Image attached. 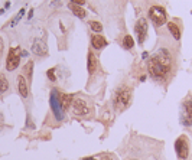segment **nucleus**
<instances>
[{
    "instance_id": "1",
    "label": "nucleus",
    "mask_w": 192,
    "mask_h": 160,
    "mask_svg": "<svg viewBox=\"0 0 192 160\" xmlns=\"http://www.w3.org/2000/svg\"><path fill=\"white\" fill-rule=\"evenodd\" d=\"M132 89L129 87H121L116 91L114 94V98H113V105H114V110L116 111H123L129 105L132 104Z\"/></svg>"
},
{
    "instance_id": "2",
    "label": "nucleus",
    "mask_w": 192,
    "mask_h": 160,
    "mask_svg": "<svg viewBox=\"0 0 192 160\" xmlns=\"http://www.w3.org/2000/svg\"><path fill=\"white\" fill-rule=\"evenodd\" d=\"M146 67H147L149 75H150L153 79H165L166 77H168V74H169V69H168L154 55L147 59Z\"/></svg>"
},
{
    "instance_id": "3",
    "label": "nucleus",
    "mask_w": 192,
    "mask_h": 160,
    "mask_svg": "<svg viewBox=\"0 0 192 160\" xmlns=\"http://www.w3.org/2000/svg\"><path fill=\"white\" fill-rule=\"evenodd\" d=\"M49 105H51V111L57 121H64L65 120V110L61 105V94L57 88H53L49 95Z\"/></svg>"
},
{
    "instance_id": "4",
    "label": "nucleus",
    "mask_w": 192,
    "mask_h": 160,
    "mask_svg": "<svg viewBox=\"0 0 192 160\" xmlns=\"http://www.w3.org/2000/svg\"><path fill=\"white\" fill-rule=\"evenodd\" d=\"M149 19L152 20L154 28H159L165 25L168 22V12L163 6H158V4H154L149 9Z\"/></svg>"
},
{
    "instance_id": "5",
    "label": "nucleus",
    "mask_w": 192,
    "mask_h": 160,
    "mask_svg": "<svg viewBox=\"0 0 192 160\" xmlns=\"http://www.w3.org/2000/svg\"><path fill=\"white\" fill-rule=\"evenodd\" d=\"M71 107H72V114L77 117H87L93 111V108L88 104V101L83 100V98H74Z\"/></svg>"
},
{
    "instance_id": "6",
    "label": "nucleus",
    "mask_w": 192,
    "mask_h": 160,
    "mask_svg": "<svg viewBox=\"0 0 192 160\" xmlns=\"http://www.w3.org/2000/svg\"><path fill=\"white\" fill-rule=\"evenodd\" d=\"M20 63V49L19 48H10L6 58V69L8 71H15Z\"/></svg>"
},
{
    "instance_id": "7",
    "label": "nucleus",
    "mask_w": 192,
    "mask_h": 160,
    "mask_svg": "<svg viewBox=\"0 0 192 160\" xmlns=\"http://www.w3.org/2000/svg\"><path fill=\"white\" fill-rule=\"evenodd\" d=\"M147 29H149V25H147V20L144 18H140L134 25V32L137 35V41H139V45L143 46L144 41L147 38Z\"/></svg>"
},
{
    "instance_id": "8",
    "label": "nucleus",
    "mask_w": 192,
    "mask_h": 160,
    "mask_svg": "<svg viewBox=\"0 0 192 160\" xmlns=\"http://www.w3.org/2000/svg\"><path fill=\"white\" fill-rule=\"evenodd\" d=\"M175 152H176L178 157L181 160H186L188 159V154H189V143L186 140L185 136H181L175 142Z\"/></svg>"
},
{
    "instance_id": "9",
    "label": "nucleus",
    "mask_w": 192,
    "mask_h": 160,
    "mask_svg": "<svg viewBox=\"0 0 192 160\" xmlns=\"http://www.w3.org/2000/svg\"><path fill=\"white\" fill-rule=\"evenodd\" d=\"M181 121L184 126H192V97L184 101V111L181 114Z\"/></svg>"
},
{
    "instance_id": "10",
    "label": "nucleus",
    "mask_w": 192,
    "mask_h": 160,
    "mask_svg": "<svg viewBox=\"0 0 192 160\" xmlns=\"http://www.w3.org/2000/svg\"><path fill=\"white\" fill-rule=\"evenodd\" d=\"M32 52L38 56H45L48 55V46L42 39H36L32 45Z\"/></svg>"
},
{
    "instance_id": "11",
    "label": "nucleus",
    "mask_w": 192,
    "mask_h": 160,
    "mask_svg": "<svg viewBox=\"0 0 192 160\" xmlns=\"http://www.w3.org/2000/svg\"><path fill=\"white\" fill-rule=\"evenodd\" d=\"M29 82L26 81V78L23 75H19L18 77V91H19L20 97L22 98H28L29 97Z\"/></svg>"
},
{
    "instance_id": "12",
    "label": "nucleus",
    "mask_w": 192,
    "mask_h": 160,
    "mask_svg": "<svg viewBox=\"0 0 192 160\" xmlns=\"http://www.w3.org/2000/svg\"><path fill=\"white\" fill-rule=\"evenodd\" d=\"M87 69H88V74H90V75L95 74V72H97V69H98V59H97V56L93 53V51H88Z\"/></svg>"
},
{
    "instance_id": "13",
    "label": "nucleus",
    "mask_w": 192,
    "mask_h": 160,
    "mask_svg": "<svg viewBox=\"0 0 192 160\" xmlns=\"http://www.w3.org/2000/svg\"><path fill=\"white\" fill-rule=\"evenodd\" d=\"M107 45H109L107 39L104 36H101V35H93V36H91V46L94 49H97V51L106 48Z\"/></svg>"
},
{
    "instance_id": "14",
    "label": "nucleus",
    "mask_w": 192,
    "mask_h": 160,
    "mask_svg": "<svg viewBox=\"0 0 192 160\" xmlns=\"http://www.w3.org/2000/svg\"><path fill=\"white\" fill-rule=\"evenodd\" d=\"M68 8L71 9V12L77 16V18H79V19H85L87 18V10L85 9L81 8V6H78V4H75L74 2H68Z\"/></svg>"
},
{
    "instance_id": "15",
    "label": "nucleus",
    "mask_w": 192,
    "mask_h": 160,
    "mask_svg": "<svg viewBox=\"0 0 192 160\" xmlns=\"http://www.w3.org/2000/svg\"><path fill=\"white\" fill-rule=\"evenodd\" d=\"M72 101H74V95L72 94H61V105H62L64 110L71 107Z\"/></svg>"
},
{
    "instance_id": "16",
    "label": "nucleus",
    "mask_w": 192,
    "mask_h": 160,
    "mask_svg": "<svg viewBox=\"0 0 192 160\" xmlns=\"http://www.w3.org/2000/svg\"><path fill=\"white\" fill-rule=\"evenodd\" d=\"M32 74H33V62L32 61H28L23 67V77L28 78V82L32 81Z\"/></svg>"
},
{
    "instance_id": "17",
    "label": "nucleus",
    "mask_w": 192,
    "mask_h": 160,
    "mask_svg": "<svg viewBox=\"0 0 192 160\" xmlns=\"http://www.w3.org/2000/svg\"><path fill=\"white\" fill-rule=\"evenodd\" d=\"M168 29H169V32L172 33V36L175 38L176 41H179V39H181V28L178 26L176 23L168 22Z\"/></svg>"
},
{
    "instance_id": "18",
    "label": "nucleus",
    "mask_w": 192,
    "mask_h": 160,
    "mask_svg": "<svg viewBox=\"0 0 192 160\" xmlns=\"http://www.w3.org/2000/svg\"><path fill=\"white\" fill-rule=\"evenodd\" d=\"M9 89V79L6 78V75L0 72V94L8 92Z\"/></svg>"
},
{
    "instance_id": "19",
    "label": "nucleus",
    "mask_w": 192,
    "mask_h": 160,
    "mask_svg": "<svg viewBox=\"0 0 192 160\" xmlns=\"http://www.w3.org/2000/svg\"><path fill=\"white\" fill-rule=\"evenodd\" d=\"M123 48L124 49H133L134 48V39L132 38V35H126L123 38Z\"/></svg>"
},
{
    "instance_id": "20",
    "label": "nucleus",
    "mask_w": 192,
    "mask_h": 160,
    "mask_svg": "<svg viewBox=\"0 0 192 160\" xmlns=\"http://www.w3.org/2000/svg\"><path fill=\"white\" fill-rule=\"evenodd\" d=\"M90 28L93 32H95V35H100L103 32V25L100 22H97V20H91L90 22Z\"/></svg>"
},
{
    "instance_id": "21",
    "label": "nucleus",
    "mask_w": 192,
    "mask_h": 160,
    "mask_svg": "<svg viewBox=\"0 0 192 160\" xmlns=\"http://www.w3.org/2000/svg\"><path fill=\"white\" fill-rule=\"evenodd\" d=\"M25 10H26V9H25V8H23V9H20V10H19V13H18V15H16L15 18H13V20H12V22H10V26H12V28H15L16 25H18V23L20 22V19H22V18H23V15H25Z\"/></svg>"
},
{
    "instance_id": "22",
    "label": "nucleus",
    "mask_w": 192,
    "mask_h": 160,
    "mask_svg": "<svg viewBox=\"0 0 192 160\" xmlns=\"http://www.w3.org/2000/svg\"><path fill=\"white\" fill-rule=\"evenodd\" d=\"M55 72H57V68H51V69H48L46 71V75H48L49 81H57V77H55Z\"/></svg>"
},
{
    "instance_id": "23",
    "label": "nucleus",
    "mask_w": 192,
    "mask_h": 160,
    "mask_svg": "<svg viewBox=\"0 0 192 160\" xmlns=\"http://www.w3.org/2000/svg\"><path fill=\"white\" fill-rule=\"evenodd\" d=\"M98 160H114L113 154H109V153H103L98 156Z\"/></svg>"
},
{
    "instance_id": "24",
    "label": "nucleus",
    "mask_w": 192,
    "mask_h": 160,
    "mask_svg": "<svg viewBox=\"0 0 192 160\" xmlns=\"http://www.w3.org/2000/svg\"><path fill=\"white\" fill-rule=\"evenodd\" d=\"M28 58V56H29V52H26V51H20V58Z\"/></svg>"
},
{
    "instance_id": "25",
    "label": "nucleus",
    "mask_w": 192,
    "mask_h": 160,
    "mask_svg": "<svg viewBox=\"0 0 192 160\" xmlns=\"http://www.w3.org/2000/svg\"><path fill=\"white\" fill-rule=\"evenodd\" d=\"M32 16H33V9H30V10H29V15H28V20H30V19H32Z\"/></svg>"
},
{
    "instance_id": "26",
    "label": "nucleus",
    "mask_w": 192,
    "mask_h": 160,
    "mask_svg": "<svg viewBox=\"0 0 192 160\" xmlns=\"http://www.w3.org/2000/svg\"><path fill=\"white\" fill-rule=\"evenodd\" d=\"M83 160H98V157H94V156H90V157H84Z\"/></svg>"
},
{
    "instance_id": "27",
    "label": "nucleus",
    "mask_w": 192,
    "mask_h": 160,
    "mask_svg": "<svg viewBox=\"0 0 192 160\" xmlns=\"http://www.w3.org/2000/svg\"><path fill=\"white\" fill-rule=\"evenodd\" d=\"M2 126H3V117L0 114V130H2Z\"/></svg>"
},
{
    "instance_id": "28",
    "label": "nucleus",
    "mask_w": 192,
    "mask_h": 160,
    "mask_svg": "<svg viewBox=\"0 0 192 160\" xmlns=\"http://www.w3.org/2000/svg\"><path fill=\"white\" fill-rule=\"evenodd\" d=\"M147 55H149V52H143V53H142V58L144 59V58H147Z\"/></svg>"
},
{
    "instance_id": "29",
    "label": "nucleus",
    "mask_w": 192,
    "mask_h": 160,
    "mask_svg": "<svg viewBox=\"0 0 192 160\" xmlns=\"http://www.w3.org/2000/svg\"><path fill=\"white\" fill-rule=\"evenodd\" d=\"M132 160H137V159H132Z\"/></svg>"
}]
</instances>
